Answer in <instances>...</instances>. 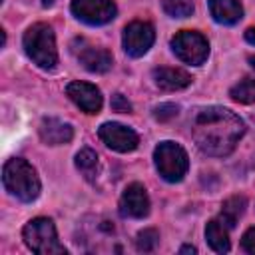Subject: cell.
Here are the masks:
<instances>
[{"label":"cell","mask_w":255,"mask_h":255,"mask_svg":"<svg viewBox=\"0 0 255 255\" xmlns=\"http://www.w3.org/2000/svg\"><path fill=\"white\" fill-rule=\"evenodd\" d=\"M191 131L203 153L227 155L245 133V124L225 108H203L195 114Z\"/></svg>","instance_id":"1"},{"label":"cell","mask_w":255,"mask_h":255,"mask_svg":"<svg viewBox=\"0 0 255 255\" xmlns=\"http://www.w3.org/2000/svg\"><path fill=\"white\" fill-rule=\"evenodd\" d=\"M2 181L4 187L20 201H34L40 193V179L36 175V169L26 159L20 157L8 159L4 163Z\"/></svg>","instance_id":"2"},{"label":"cell","mask_w":255,"mask_h":255,"mask_svg":"<svg viewBox=\"0 0 255 255\" xmlns=\"http://www.w3.org/2000/svg\"><path fill=\"white\" fill-rule=\"evenodd\" d=\"M24 50L30 56V60H34V64H38L40 68H54L58 62V50H56V40H54V32L48 24H34L26 30L24 34Z\"/></svg>","instance_id":"3"},{"label":"cell","mask_w":255,"mask_h":255,"mask_svg":"<svg viewBox=\"0 0 255 255\" xmlns=\"http://www.w3.org/2000/svg\"><path fill=\"white\" fill-rule=\"evenodd\" d=\"M22 235H24L26 245L38 255H62V253H66V247L58 241V233H56L54 223L46 217H36L32 221H28Z\"/></svg>","instance_id":"4"},{"label":"cell","mask_w":255,"mask_h":255,"mask_svg":"<svg viewBox=\"0 0 255 255\" xmlns=\"http://www.w3.org/2000/svg\"><path fill=\"white\" fill-rule=\"evenodd\" d=\"M153 159H155V167L159 171V175L167 181H179L185 171H187V153L183 151L181 145L173 143V141H163L155 147L153 151Z\"/></svg>","instance_id":"5"},{"label":"cell","mask_w":255,"mask_h":255,"mask_svg":"<svg viewBox=\"0 0 255 255\" xmlns=\"http://www.w3.org/2000/svg\"><path fill=\"white\" fill-rule=\"evenodd\" d=\"M171 48L175 52V56L187 64L199 66L207 60L209 54V46L207 40L193 30H181L171 38Z\"/></svg>","instance_id":"6"},{"label":"cell","mask_w":255,"mask_h":255,"mask_svg":"<svg viewBox=\"0 0 255 255\" xmlns=\"http://www.w3.org/2000/svg\"><path fill=\"white\" fill-rule=\"evenodd\" d=\"M72 12L78 20L98 26L116 16V4L112 0H72Z\"/></svg>","instance_id":"7"},{"label":"cell","mask_w":255,"mask_h":255,"mask_svg":"<svg viewBox=\"0 0 255 255\" xmlns=\"http://www.w3.org/2000/svg\"><path fill=\"white\" fill-rule=\"evenodd\" d=\"M153 38H155V34H153L151 24L135 20V22L128 24L126 30H124V50L129 56L139 58L151 48Z\"/></svg>","instance_id":"8"},{"label":"cell","mask_w":255,"mask_h":255,"mask_svg":"<svg viewBox=\"0 0 255 255\" xmlns=\"http://www.w3.org/2000/svg\"><path fill=\"white\" fill-rule=\"evenodd\" d=\"M98 135L102 137V141L108 147H112L116 151H131L139 143V137L133 129H129L126 126H120V124H112V122L100 126Z\"/></svg>","instance_id":"9"},{"label":"cell","mask_w":255,"mask_h":255,"mask_svg":"<svg viewBox=\"0 0 255 255\" xmlns=\"http://www.w3.org/2000/svg\"><path fill=\"white\" fill-rule=\"evenodd\" d=\"M68 98L86 114H98L102 110V94L88 82H72L66 88Z\"/></svg>","instance_id":"10"},{"label":"cell","mask_w":255,"mask_h":255,"mask_svg":"<svg viewBox=\"0 0 255 255\" xmlns=\"http://www.w3.org/2000/svg\"><path fill=\"white\" fill-rule=\"evenodd\" d=\"M120 211L126 217H135V219L145 217L149 213V197L145 187L139 183L128 185L120 199Z\"/></svg>","instance_id":"11"},{"label":"cell","mask_w":255,"mask_h":255,"mask_svg":"<svg viewBox=\"0 0 255 255\" xmlns=\"http://www.w3.org/2000/svg\"><path fill=\"white\" fill-rule=\"evenodd\" d=\"M80 50L74 48L78 60L82 62V66L90 72H96V74H104L112 68V54L104 48H96V46H88L84 40H80Z\"/></svg>","instance_id":"12"},{"label":"cell","mask_w":255,"mask_h":255,"mask_svg":"<svg viewBox=\"0 0 255 255\" xmlns=\"http://www.w3.org/2000/svg\"><path fill=\"white\" fill-rule=\"evenodd\" d=\"M40 137L44 143L48 145H62V143H68L72 137H74V129L70 124H64L56 118H44L40 128Z\"/></svg>","instance_id":"13"},{"label":"cell","mask_w":255,"mask_h":255,"mask_svg":"<svg viewBox=\"0 0 255 255\" xmlns=\"http://www.w3.org/2000/svg\"><path fill=\"white\" fill-rule=\"evenodd\" d=\"M153 80L161 90H167V92L183 90L191 84V76L187 72L177 68H165V66L153 70Z\"/></svg>","instance_id":"14"},{"label":"cell","mask_w":255,"mask_h":255,"mask_svg":"<svg viewBox=\"0 0 255 255\" xmlns=\"http://www.w3.org/2000/svg\"><path fill=\"white\" fill-rule=\"evenodd\" d=\"M209 12L221 24H235L243 16L239 0H209Z\"/></svg>","instance_id":"15"},{"label":"cell","mask_w":255,"mask_h":255,"mask_svg":"<svg viewBox=\"0 0 255 255\" xmlns=\"http://www.w3.org/2000/svg\"><path fill=\"white\" fill-rule=\"evenodd\" d=\"M227 225L221 221V219H211L205 227V237H207V243L211 245L213 251L217 253H227L229 251V233H227Z\"/></svg>","instance_id":"16"},{"label":"cell","mask_w":255,"mask_h":255,"mask_svg":"<svg viewBox=\"0 0 255 255\" xmlns=\"http://www.w3.org/2000/svg\"><path fill=\"white\" fill-rule=\"evenodd\" d=\"M245 205H247V201H245L243 195H233V197H229V199L223 203V207H221L219 219H221L227 227H235V223L239 221V217H241L243 211H245Z\"/></svg>","instance_id":"17"},{"label":"cell","mask_w":255,"mask_h":255,"mask_svg":"<svg viewBox=\"0 0 255 255\" xmlns=\"http://www.w3.org/2000/svg\"><path fill=\"white\" fill-rule=\"evenodd\" d=\"M76 167L88 181H94L98 177V153L90 147L80 149L76 155Z\"/></svg>","instance_id":"18"},{"label":"cell","mask_w":255,"mask_h":255,"mask_svg":"<svg viewBox=\"0 0 255 255\" xmlns=\"http://www.w3.org/2000/svg\"><path fill=\"white\" fill-rule=\"evenodd\" d=\"M229 96L239 104H251L255 102V80H241L235 84L229 92Z\"/></svg>","instance_id":"19"},{"label":"cell","mask_w":255,"mask_h":255,"mask_svg":"<svg viewBox=\"0 0 255 255\" xmlns=\"http://www.w3.org/2000/svg\"><path fill=\"white\" fill-rule=\"evenodd\" d=\"M163 12L173 18H185L193 12V0H163Z\"/></svg>","instance_id":"20"},{"label":"cell","mask_w":255,"mask_h":255,"mask_svg":"<svg viewBox=\"0 0 255 255\" xmlns=\"http://www.w3.org/2000/svg\"><path fill=\"white\" fill-rule=\"evenodd\" d=\"M157 239H159V235H157L155 229H143L135 237V247L141 253H151L155 249V245H157Z\"/></svg>","instance_id":"21"},{"label":"cell","mask_w":255,"mask_h":255,"mask_svg":"<svg viewBox=\"0 0 255 255\" xmlns=\"http://www.w3.org/2000/svg\"><path fill=\"white\" fill-rule=\"evenodd\" d=\"M177 112H179V108H177L175 104H159V106H155L153 116H155V120H159V122H167V120L175 118Z\"/></svg>","instance_id":"22"},{"label":"cell","mask_w":255,"mask_h":255,"mask_svg":"<svg viewBox=\"0 0 255 255\" xmlns=\"http://www.w3.org/2000/svg\"><path fill=\"white\" fill-rule=\"evenodd\" d=\"M241 245H243V249H245L247 253H253V255H255V227H251V229H247V231L243 233Z\"/></svg>","instance_id":"23"},{"label":"cell","mask_w":255,"mask_h":255,"mask_svg":"<svg viewBox=\"0 0 255 255\" xmlns=\"http://www.w3.org/2000/svg\"><path fill=\"white\" fill-rule=\"evenodd\" d=\"M112 110L114 112H131V104L122 96V94H116L112 98Z\"/></svg>","instance_id":"24"},{"label":"cell","mask_w":255,"mask_h":255,"mask_svg":"<svg viewBox=\"0 0 255 255\" xmlns=\"http://www.w3.org/2000/svg\"><path fill=\"white\" fill-rule=\"evenodd\" d=\"M245 40L251 42V44H255V28H247L245 30Z\"/></svg>","instance_id":"25"},{"label":"cell","mask_w":255,"mask_h":255,"mask_svg":"<svg viewBox=\"0 0 255 255\" xmlns=\"http://www.w3.org/2000/svg\"><path fill=\"white\" fill-rule=\"evenodd\" d=\"M179 251H181V253H195V247H189V245H185V247H181Z\"/></svg>","instance_id":"26"},{"label":"cell","mask_w":255,"mask_h":255,"mask_svg":"<svg viewBox=\"0 0 255 255\" xmlns=\"http://www.w3.org/2000/svg\"><path fill=\"white\" fill-rule=\"evenodd\" d=\"M249 64H251V68L255 70V56H249Z\"/></svg>","instance_id":"27"},{"label":"cell","mask_w":255,"mask_h":255,"mask_svg":"<svg viewBox=\"0 0 255 255\" xmlns=\"http://www.w3.org/2000/svg\"><path fill=\"white\" fill-rule=\"evenodd\" d=\"M54 2H56V0H42V4H44V6H52Z\"/></svg>","instance_id":"28"}]
</instances>
